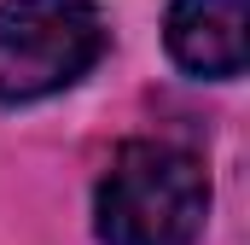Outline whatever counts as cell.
I'll list each match as a JSON object with an SVG mask.
<instances>
[{
    "label": "cell",
    "mask_w": 250,
    "mask_h": 245,
    "mask_svg": "<svg viewBox=\"0 0 250 245\" xmlns=\"http://www.w3.org/2000/svg\"><path fill=\"white\" fill-rule=\"evenodd\" d=\"M245 18L250 0H175L163 18V47L187 76L233 82L245 76Z\"/></svg>",
    "instance_id": "3957f363"
},
{
    "label": "cell",
    "mask_w": 250,
    "mask_h": 245,
    "mask_svg": "<svg viewBox=\"0 0 250 245\" xmlns=\"http://www.w3.org/2000/svg\"><path fill=\"white\" fill-rule=\"evenodd\" d=\"M209 222V175L175 140H123L93 193L99 245H198Z\"/></svg>",
    "instance_id": "6da1fadb"
},
{
    "label": "cell",
    "mask_w": 250,
    "mask_h": 245,
    "mask_svg": "<svg viewBox=\"0 0 250 245\" xmlns=\"http://www.w3.org/2000/svg\"><path fill=\"white\" fill-rule=\"evenodd\" d=\"M111 47L99 0H0V105L76 88Z\"/></svg>",
    "instance_id": "7a4b0ae2"
}]
</instances>
